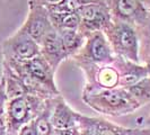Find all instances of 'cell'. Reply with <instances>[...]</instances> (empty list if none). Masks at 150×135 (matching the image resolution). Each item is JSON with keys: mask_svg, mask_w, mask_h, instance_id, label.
<instances>
[{"mask_svg": "<svg viewBox=\"0 0 150 135\" xmlns=\"http://www.w3.org/2000/svg\"><path fill=\"white\" fill-rule=\"evenodd\" d=\"M81 99L93 110L108 117H121L140 109L125 88H94L83 86Z\"/></svg>", "mask_w": 150, "mask_h": 135, "instance_id": "obj_1", "label": "cell"}, {"mask_svg": "<svg viewBox=\"0 0 150 135\" xmlns=\"http://www.w3.org/2000/svg\"><path fill=\"white\" fill-rule=\"evenodd\" d=\"M115 56H120L134 63L140 60V39L137 27L127 22L112 19L104 32Z\"/></svg>", "mask_w": 150, "mask_h": 135, "instance_id": "obj_2", "label": "cell"}, {"mask_svg": "<svg viewBox=\"0 0 150 135\" xmlns=\"http://www.w3.org/2000/svg\"><path fill=\"white\" fill-rule=\"evenodd\" d=\"M45 101L44 98L27 94L9 99L5 114L8 135H17L23 126L35 120L43 110Z\"/></svg>", "mask_w": 150, "mask_h": 135, "instance_id": "obj_3", "label": "cell"}, {"mask_svg": "<svg viewBox=\"0 0 150 135\" xmlns=\"http://www.w3.org/2000/svg\"><path fill=\"white\" fill-rule=\"evenodd\" d=\"M115 55L103 32H95L86 37L80 51L71 60L77 67L100 65L113 63Z\"/></svg>", "mask_w": 150, "mask_h": 135, "instance_id": "obj_4", "label": "cell"}, {"mask_svg": "<svg viewBox=\"0 0 150 135\" xmlns=\"http://www.w3.org/2000/svg\"><path fill=\"white\" fill-rule=\"evenodd\" d=\"M0 52L4 61L25 62L41 54L40 44L21 28L2 41Z\"/></svg>", "mask_w": 150, "mask_h": 135, "instance_id": "obj_5", "label": "cell"}, {"mask_svg": "<svg viewBox=\"0 0 150 135\" xmlns=\"http://www.w3.org/2000/svg\"><path fill=\"white\" fill-rule=\"evenodd\" d=\"M78 16L80 22L78 30L86 37L95 32H104L113 19L106 0L85 5L78 10Z\"/></svg>", "mask_w": 150, "mask_h": 135, "instance_id": "obj_6", "label": "cell"}, {"mask_svg": "<svg viewBox=\"0 0 150 135\" xmlns=\"http://www.w3.org/2000/svg\"><path fill=\"white\" fill-rule=\"evenodd\" d=\"M113 19L139 27L150 17V10L141 0H106Z\"/></svg>", "mask_w": 150, "mask_h": 135, "instance_id": "obj_7", "label": "cell"}, {"mask_svg": "<svg viewBox=\"0 0 150 135\" xmlns=\"http://www.w3.org/2000/svg\"><path fill=\"white\" fill-rule=\"evenodd\" d=\"M6 62L15 64L16 67L23 70L26 75H28L33 79L38 80V82H41L42 84H44L45 87H47L54 94H57V95L61 94L57 86V82H55V71L41 54L38 56H35V58L28 61H25V62H9V61H6Z\"/></svg>", "mask_w": 150, "mask_h": 135, "instance_id": "obj_8", "label": "cell"}, {"mask_svg": "<svg viewBox=\"0 0 150 135\" xmlns=\"http://www.w3.org/2000/svg\"><path fill=\"white\" fill-rule=\"evenodd\" d=\"M19 28L40 44L45 35L53 28L47 8L36 5H28L26 19Z\"/></svg>", "mask_w": 150, "mask_h": 135, "instance_id": "obj_9", "label": "cell"}, {"mask_svg": "<svg viewBox=\"0 0 150 135\" xmlns=\"http://www.w3.org/2000/svg\"><path fill=\"white\" fill-rule=\"evenodd\" d=\"M85 77V86L103 89L120 87V75L113 63L80 68Z\"/></svg>", "mask_w": 150, "mask_h": 135, "instance_id": "obj_10", "label": "cell"}, {"mask_svg": "<svg viewBox=\"0 0 150 135\" xmlns=\"http://www.w3.org/2000/svg\"><path fill=\"white\" fill-rule=\"evenodd\" d=\"M129 128L115 124L105 117H90L79 114V135H128Z\"/></svg>", "mask_w": 150, "mask_h": 135, "instance_id": "obj_11", "label": "cell"}, {"mask_svg": "<svg viewBox=\"0 0 150 135\" xmlns=\"http://www.w3.org/2000/svg\"><path fill=\"white\" fill-rule=\"evenodd\" d=\"M40 50L41 55L50 63V65L55 72L61 63L68 60L60 34L55 28H52L41 41Z\"/></svg>", "mask_w": 150, "mask_h": 135, "instance_id": "obj_12", "label": "cell"}, {"mask_svg": "<svg viewBox=\"0 0 150 135\" xmlns=\"http://www.w3.org/2000/svg\"><path fill=\"white\" fill-rule=\"evenodd\" d=\"M80 112L67 103V100L59 95L54 98L51 120L54 129H69L78 127V117Z\"/></svg>", "mask_w": 150, "mask_h": 135, "instance_id": "obj_13", "label": "cell"}, {"mask_svg": "<svg viewBox=\"0 0 150 135\" xmlns=\"http://www.w3.org/2000/svg\"><path fill=\"white\" fill-rule=\"evenodd\" d=\"M113 64L119 71L121 88H129L149 75L148 69L143 63H134L127 59L115 56Z\"/></svg>", "mask_w": 150, "mask_h": 135, "instance_id": "obj_14", "label": "cell"}, {"mask_svg": "<svg viewBox=\"0 0 150 135\" xmlns=\"http://www.w3.org/2000/svg\"><path fill=\"white\" fill-rule=\"evenodd\" d=\"M1 78L4 79V82H5L8 100L26 95V90H25L22 80L16 75L15 71L5 62H2V77Z\"/></svg>", "mask_w": 150, "mask_h": 135, "instance_id": "obj_15", "label": "cell"}, {"mask_svg": "<svg viewBox=\"0 0 150 135\" xmlns=\"http://www.w3.org/2000/svg\"><path fill=\"white\" fill-rule=\"evenodd\" d=\"M58 32L62 39L63 49L66 51L68 60H71L83 47V43L86 41V36L78 30H58Z\"/></svg>", "mask_w": 150, "mask_h": 135, "instance_id": "obj_16", "label": "cell"}, {"mask_svg": "<svg viewBox=\"0 0 150 135\" xmlns=\"http://www.w3.org/2000/svg\"><path fill=\"white\" fill-rule=\"evenodd\" d=\"M55 97L46 99L43 110L40 112L38 117L34 120V126H35L38 135L53 134L54 128H53L52 120H51V115H52V108H53V104H54V98Z\"/></svg>", "mask_w": 150, "mask_h": 135, "instance_id": "obj_17", "label": "cell"}, {"mask_svg": "<svg viewBox=\"0 0 150 135\" xmlns=\"http://www.w3.org/2000/svg\"><path fill=\"white\" fill-rule=\"evenodd\" d=\"M125 89L140 108L148 105L150 103V75Z\"/></svg>", "mask_w": 150, "mask_h": 135, "instance_id": "obj_18", "label": "cell"}, {"mask_svg": "<svg viewBox=\"0 0 150 135\" xmlns=\"http://www.w3.org/2000/svg\"><path fill=\"white\" fill-rule=\"evenodd\" d=\"M49 13H50V18H51L53 28H55L57 30H78L79 28L80 22H79L78 13L62 14V13H53L50 10H49Z\"/></svg>", "mask_w": 150, "mask_h": 135, "instance_id": "obj_19", "label": "cell"}, {"mask_svg": "<svg viewBox=\"0 0 150 135\" xmlns=\"http://www.w3.org/2000/svg\"><path fill=\"white\" fill-rule=\"evenodd\" d=\"M140 39V60L143 63L150 58V17L143 25L137 27Z\"/></svg>", "mask_w": 150, "mask_h": 135, "instance_id": "obj_20", "label": "cell"}, {"mask_svg": "<svg viewBox=\"0 0 150 135\" xmlns=\"http://www.w3.org/2000/svg\"><path fill=\"white\" fill-rule=\"evenodd\" d=\"M89 2H91L90 0H62L58 5L47 8V9L53 13H62V14L78 13L80 8Z\"/></svg>", "mask_w": 150, "mask_h": 135, "instance_id": "obj_21", "label": "cell"}, {"mask_svg": "<svg viewBox=\"0 0 150 135\" xmlns=\"http://www.w3.org/2000/svg\"><path fill=\"white\" fill-rule=\"evenodd\" d=\"M8 104V97L6 94V88H5V82L4 79H0V118L5 117L6 114V107Z\"/></svg>", "mask_w": 150, "mask_h": 135, "instance_id": "obj_22", "label": "cell"}, {"mask_svg": "<svg viewBox=\"0 0 150 135\" xmlns=\"http://www.w3.org/2000/svg\"><path fill=\"white\" fill-rule=\"evenodd\" d=\"M62 0H28V5H36V6H42L45 8L53 7L58 5Z\"/></svg>", "mask_w": 150, "mask_h": 135, "instance_id": "obj_23", "label": "cell"}, {"mask_svg": "<svg viewBox=\"0 0 150 135\" xmlns=\"http://www.w3.org/2000/svg\"><path fill=\"white\" fill-rule=\"evenodd\" d=\"M17 135H38L35 126H34V120L28 123V124H26L25 126H23L19 129V132L17 133Z\"/></svg>", "mask_w": 150, "mask_h": 135, "instance_id": "obj_24", "label": "cell"}, {"mask_svg": "<svg viewBox=\"0 0 150 135\" xmlns=\"http://www.w3.org/2000/svg\"><path fill=\"white\" fill-rule=\"evenodd\" d=\"M52 135H79L78 127L69 128V129H54Z\"/></svg>", "mask_w": 150, "mask_h": 135, "instance_id": "obj_25", "label": "cell"}, {"mask_svg": "<svg viewBox=\"0 0 150 135\" xmlns=\"http://www.w3.org/2000/svg\"><path fill=\"white\" fill-rule=\"evenodd\" d=\"M128 135H150V127L129 128Z\"/></svg>", "mask_w": 150, "mask_h": 135, "instance_id": "obj_26", "label": "cell"}, {"mask_svg": "<svg viewBox=\"0 0 150 135\" xmlns=\"http://www.w3.org/2000/svg\"><path fill=\"white\" fill-rule=\"evenodd\" d=\"M7 124L5 117L0 118V135H7Z\"/></svg>", "mask_w": 150, "mask_h": 135, "instance_id": "obj_27", "label": "cell"}, {"mask_svg": "<svg viewBox=\"0 0 150 135\" xmlns=\"http://www.w3.org/2000/svg\"><path fill=\"white\" fill-rule=\"evenodd\" d=\"M143 64L147 67V69H148V72H149V75H150V58H148L147 60L143 62Z\"/></svg>", "mask_w": 150, "mask_h": 135, "instance_id": "obj_28", "label": "cell"}, {"mask_svg": "<svg viewBox=\"0 0 150 135\" xmlns=\"http://www.w3.org/2000/svg\"><path fill=\"white\" fill-rule=\"evenodd\" d=\"M146 122H147V124H148V127H150V115L148 116V118H147Z\"/></svg>", "mask_w": 150, "mask_h": 135, "instance_id": "obj_29", "label": "cell"}, {"mask_svg": "<svg viewBox=\"0 0 150 135\" xmlns=\"http://www.w3.org/2000/svg\"><path fill=\"white\" fill-rule=\"evenodd\" d=\"M147 7L148 9H150V0H147Z\"/></svg>", "mask_w": 150, "mask_h": 135, "instance_id": "obj_30", "label": "cell"}, {"mask_svg": "<svg viewBox=\"0 0 150 135\" xmlns=\"http://www.w3.org/2000/svg\"><path fill=\"white\" fill-rule=\"evenodd\" d=\"M141 1H142L143 4H144V5H146V7H147V0H141ZM148 8V7H147Z\"/></svg>", "mask_w": 150, "mask_h": 135, "instance_id": "obj_31", "label": "cell"}, {"mask_svg": "<svg viewBox=\"0 0 150 135\" xmlns=\"http://www.w3.org/2000/svg\"><path fill=\"white\" fill-rule=\"evenodd\" d=\"M90 1H103V0H90Z\"/></svg>", "mask_w": 150, "mask_h": 135, "instance_id": "obj_32", "label": "cell"}, {"mask_svg": "<svg viewBox=\"0 0 150 135\" xmlns=\"http://www.w3.org/2000/svg\"><path fill=\"white\" fill-rule=\"evenodd\" d=\"M149 10H150V9H149Z\"/></svg>", "mask_w": 150, "mask_h": 135, "instance_id": "obj_33", "label": "cell"}]
</instances>
